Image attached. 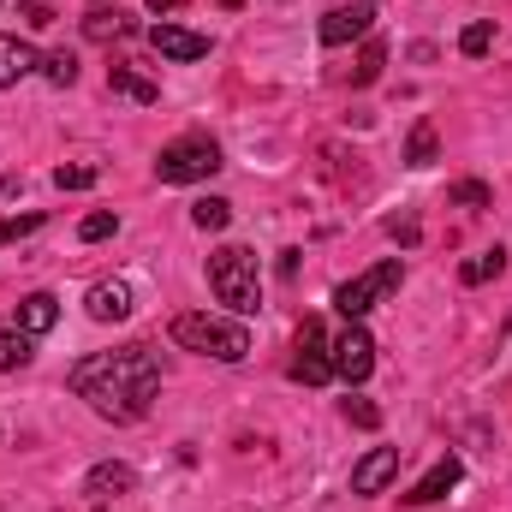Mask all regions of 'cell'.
Listing matches in <instances>:
<instances>
[{
    "instance_id": "obj_23",
    "label": "cell",
    "mask_w": 512,
    "mask_h": 512,
    "mask_svg": "<svg viewBox=\"0 0 512 512\" xmlns=\"http://www.w3.org/2000/svg\"><path fill=\"white\" fill-rule=\"evenodd\" d=\"M387 66V42H364V54H358V72H352V84L364 90V84H376Z\"/></svg>"
},
{
    "instance_id": "obj_2",
    "label": "cell",
    "mask_w": 512,
    "mask_h": 512,
    "mask_svg": "<svg viewBox=\"0 0 512 512\" xmlns=\"http://www.w3.org/2000/svg\"><path fill=\"white\" fill-rule=\"evenodd\" d=\"M173 346L203 352L215 364H245L251 358V328L227 322V316H209V310H185V316H173Z\"/></svg>"
},
{
    "instance_id": "obj_27",
    "label": "cell",
    "mask_w": 512,
    "mask_h": 512,
    "mask_svg": "<svg viewBox=\"0 0 512 512\" xmlns=\"http://www.w3.org/2000/svg\"><path fill=\"white\" fill-rule=\"evenodd\" d=\"M114 233H120V215H108V209L84 215V227H78V239H84V245H102V239H114Z\"/></svg>"
},
{
    "instance_id": "obj_9",
    "label": "cell",
    "mask_w": 512,
    "mask_h": 512,
    "mask_svg": "<svg viewBox=\"0 0 512 512\" xmlns=\"http://www.w3.org/2000/svg\"><path fill=\"white\" fill-rule=\"evenodd\" d=\"M149 48L161 54V60H203L209 54V36H197V30H185V24H149Z\"/></svg>"
},
{
    "instance_id": "obj_16",
    "label": "cell",
    "mask_w": 512,
    "mask_h": 512,
    "mask_svg": "<svg viewBox=\"0 0 512 512\" xmlns=\"http://www.w3.org/2000/svg\"><path fill=\"white\" fill-rule=\"evenodd\" d=\"M108 90H114V96H126V102H143V108H149V102H161V84H149V78H143V72H131V66H108Z\"/></svg>"
},
{
    "instance_id": "obj_12",
    "label": "cell",
    "mask_w": 512,
    "mask_h": 512,
    "mask_svg": "<svg viewBox=\"0 0 512 512\" xmlns=\"http://www.w3.org/2000/svg\"><path fill=\"white\" fill-rule=\"evenodd\" d=\"M137 489V471L120 465V459H102V465H90V477H84V495L96 501V507H108L114 495H131Z\"/></svg>"
},
{
    "instance_id": "obj_28",
    "label": "cell",
    "mask_w": 512,
    "mask_h": 512,
    "mask_svg": "<svg viewBox=\"0 0 512 512\" xmlns=\"http://www.w3.org/2000/svg\"><path fill=\"white\" fill-rule=\"evenodd\" d=\"M346 417H352L358 429H376V423H382V411H376L370 399H346Z\"/></svg>"
},
{
    "instance_id": "obj_22",
    "label": "cell",
    "mask_w": 512,
    "mask_h": 512,
    "mask_svg": "<svg viewBox=\"0 0 512 512\" xmlns=\"http://www.w3.org/2000/svg\"><path fill=\"white\" fill-rule=\"evenodd\" d=\"M501 268H507V251H501V245H495V251L471 256V262H465V268H459V280H465V286H483V280H495V274H501Z\"/></svg>"
},
{
    "instance_id": "obj_10",
    "label": "cell",
    "mask_w": 512,
    "mask_h": 512,
    "mask_svg": "<svg viewBox=\"0 0 512 512\" xmlns=\"http://www.w3.org/2000/svg\"><path fill=\"white\" fill-rule=\"evenodd\" d=\"M393 477H399V447H370L352 465V495H382Z\"/></svg>"
},
{
    "instance_id": "obj_1",
    "label": "cell",
    "mask_w": 512,
    "mask_h": 512,
    "mask_svg": "<svg viewBox=\"0 0 512 512\" xmlns=\"http://www.w3.org/2000/svg\"><path fill=\"white\" fill-rule=\"evenodd\" d=\"M72 393L108 423H137V417H149V405L161 393V358L149 346L96 352V358L72 364Z\"/></svg>"
},
{
    "instance_id": "obj_30",
    "label": "cell",
    "mask_w": 512,
    "mask_h": 512,
    "mask_svg": "<svg viewBox=\"0 0 512 512\" xmlns=\"http://www.w3.org/2000/svg\"><path fill=\"white\" fill-rule=\"evenodd\" d=\"M18 12H24V24H36V30H48V24H54V12H48L42 0H24Z\"/></svg>"
},
{
    "instance_id": "obj_6",
    "label": "cell",
    "mask_w": 512,
    "mask_h": 512,
    "mask_svg": "<svg viewBox=\"0 0 512 512\" xmlns=\"http://www.w3.org/2000/svg\"><path fill=\"white\" fill-rule=\"evenodd\" d=\"M292 382H304V387L334 382V340H328V328H322L316 316H304V328H298V352H292Z\"/></svg>"
},
{
    "instance_id": "obj_24",
    "label": "cell",
    "mask_w": 512,
    "mask_h": 512,
    "mask_svg": "<svg viewBox=\"0 0 512 512\" xmlns=\"http://www.w3.org/2000/svg\"><path fill=\"white\" fill-rule=\"evenodd\" d=\"M495 48V24L489 18H477V24H465V36H459V54H471V60H483Z\"/></svg>"
},
{
    "instance_id": "obj_29",
    "label": "cell",
    "mask_w": 512,
    "mask_h": 512,
    "mask_svg": "<svg viewBox=\"0 0 512 512\" xmlns=\"http://www.w3.org/2000/svg\"><path fill=\"white\" fill-rule=\"evenodd\" d=\"M42 227V215H18V221H0V245H12V239H24V233H36Z\"/></svg>"
},
{
    "instance_id": "obj_13",
    "label": "cell",
    "mask_w": 512,
    "mask_h": 512,
    "mask_svg": "<svg viewBox=\"0 0 512 512\" xmlns=\"http://www.w3.org/2000/svg\"><path fill=\"white\" fill-rule=\"evenodd\" d=\"M84 310H90L96 322H126L131 316V286L126 280H96L90 298H84Z\"/></svg>"
},
{
    "instance_id": "obj_25",
    "label": "cell",
    "mask_w": 512,
    "mask_h": 512,
    "mask_svg": "<svg viewBox=\"0 0 512 512\" xmlns=\"http://www.w3.org/2000/svg\"><path fill=\"white\" fill-rule=\"evenodd\" d=\"M96 179H102V173H96L90 161H72V167H54V185H60V191H90Z\"/></svg>"
},
{
    "instance_id": "obj_8",
    "label": "cell",
    "mask_w": 512,
    "mask_h": 512,
    "mask_svg": "<svg viewBox=\"0 0 512 512\" xmlns=\"http://www.w3.org/2000/svg\"><path fill=\"white\" fill-rule=\"evenodd\" d=\"M370 30H376V0H352V6H334V12L316 24L322 48H346V42L370 36Z\"/></svg>"
},
{
    "instance_id": "obj_4",
    "label": "cell",
    "mask_w": 512,
    "mask_h": 512,
    "mask_svg": "<svg viewBox=\"0 0 512 512\" xmlns=\"http://www.w3.org/2000/svg\"><path fill=\"white\" fill-rule=\"evenodd\" d=\"M155 173H161V185H197V179L221 173V143H215L209 131L173 137V143L155 155Z\"/></svg>"
},
{
    "instance_id": "obj_20",
    "label": "cell",
    "mask_w": 512,
    "mask_h": 512,
    "mask_svg": "<svg viewBox=\"0 0 512 512\" xmlns=\"http://www.w3.org/2000/svg\"><path fill=\"white\" fill-rule=\"evenodd\" d=\"M191 221H197L203 233H221V227L233 221V203H227V197H197V203H191Z\"/></svg>"
},
{
    "instance_id": "obj_7",
    "label": "cell",
    "mask_w": 512,
    "mask_h": 512,
    "mask_svg": "<svg viewBox=\"0 0 512 512\" xmlns=\"http://www.w3.org/2000/svg\"><path fill=\"white\" fill-rule=\"evenodd\" d=\"M370 370H376V340L364 334V322H346V334L334 340V376L340 382H370Z\"/></svg>"
},
{
    "instance_id": "obj_15",
    "label": "cell",
    "mask_w": 512,
    "mask_h": 512,
    "mask_svg": "<svg viewBox=\"0 0 512 512\" xmlns=\"http://www.w3.org/2000/svg\"><path fill=\"white\" fill-rule=\"evenodd\" d=\"M54 322H60V304H54L48 292H30V298L18 304V328H24L30 340H36V334H48Z\"/></svg>"
},
{
    "instance_id": "obj_32",
    "label": "cell",
    "mask_w": 512,
    "mask_h": 512,
    "mask_svg": "<svg viewBox=\"0 0 512 512\" xmlns=\"http://www.w3.org/2000/svg\"><path fill=\"white\" fill-rule=\"evenodd\" d=\"M179 6H185V0H149V12H161V18H167V12H179Z\"/></svg>"
},
{
    "instance_id": "obj_18",
    "label": "cell",
    "mask_w": 512,
    "mask_h": 512,
    "mask_svg": "<svg viewBox=\"0 0 512 512\" xmlns=\"http://www.w3.org/2000/svg\"><path fill=\"white\" fill-rule=\"evenodd\" d=\"M435 155H441V137L429 120H417L411 126V143H405V167H435Z\"/></svg>"
},
{
    "instance_id": "obj_19",
    "label": "cell",
    "mask_w": 512,
    "mask_h": 512,
    "mask_svg": "<svg viewBox=\"0 0 512 512\" xmlns=\"http://www.w3.org/2000/svg\"><path fill=\"white\" fill-rule=\"evenodd\" d=\"M42 78H48L54 90H72V84H78V54H72V48L42 54Z\"/></svg>"
},
{
    "instance_id": "obj_3",
    "label": "cell",
    "mask_w": 512,
    "mask_h": 512,
    "mask_svg": "<svg viewBox=\"0 0 512 512\" xmlns=\"http://www.w3.org/2000/svg\"><path fill=\"white\" fill-rule=\"evenodd\" d=\"M209 292H215L233 316H256V310H262L256 251H245V245H221V251L209 256Z\"/></svg>"
},
{
    "instance_id": "obj_31",
    "label": "cell",
    "mask_w": 512,
    "mask_h": 512,
    "mask_svg": "<svg viewBox=\"0 0 512 512\" xmlns=\"http://www.w3.org/2000/svg\"><path fill=\"white\" fill-rule=\"evenodd\" d=\"M387 233H393V239H405V245H417V221H411V215H393V221H387Z\"/></svg>"
},
{
    "instance_id": "obj_5",
    "label": "cell",
    "mask_w": 512,
    "mask_h": 512,
    "mask_svg": "<svg viewBox=\"0 0 512 512\" xmlns=\"http://www.w3.org/2000/svg\"><path fill=\"white\" fill-rule=\"evenodd\" d=\"M399 280H405V262H399V256H387V262H376L370 274H358V280H346V286L334 292V310H340L346 322H364L387 292H399Z\"/></svg>"
},
{
    "instance_id": "obj_21",
    "label": "cell",
    "mask_w": 512,
    "mask_h": 512,
    "mask_svg": "<svg viewBox=\"0 0 512 512\" xmlns=\"http://www.w3.org/2000/svg\"><path fill=\"white\" fill-rule=\"evenodd\" d=\"M36 352H30V334L24 328H0V370H24Z\"/></svg>"
},
{
    "instance_id": "obj_26",
    "label": "cell",
    "mask_w": 512,
    "mask_h": 512,
    "mask_svg": "<svg viewBox=\"0 0 512 512\" xmlns=\"http://www.w3.org/2000/svg\"><path fill=\"white\" fill-rule=\"evenodd\" d=\"M447 203H459V209H489L495 197H489V185H483V179H459V185L447 191Z\"/></svg>"
},
{
    "instance_id": "obj_14",
    "label": "cell",
    "mask_w": 512,
    "mask_h": 512,
    "mask_svg": "<svg viewBox=\"0 0 512 512\" xmlns=\"http://www.w3.org/2000/svg\"><path fill=\"white\" fill-rule=\"evenodd\" d=\"M30 72H42V54L30 42H18V36H0V90L24 84Z\"/></svg>"
},
{
    "instance_id": "obj_17",
    "label": "cell",
    "mask_w": 512,
    "mask_h": 512,
    "mask_svg": "<svg viewBox=\"0 0 512 512\" xmlns=\"http://www.w3.org/2000/svg\"><path fill=\"white\" fill-rule=\"evenodd\" d=\"M131 30H137V24H131L126 12H108V6H96V12L84 18V36H90V42H126Z\"/></svg>"
},
{
    "instance_id": "obj_11",
    "label": "cell",
    "mask_w": 512,
    "mask_h": 512,
    "mask_svg": "<svg viewBox=\"0 0 512 512\" xmlns=\"http://www.w3.org/2000/svg\"><path fill=\"white\" fill-rule=\"evenodd\" d=\"M459 477H465V465H459V453H441L435 465H429V477L411 489V495H399L405 507H429V501H441V495H453L459 489Z\"/></svg>"
}]
</instances>
